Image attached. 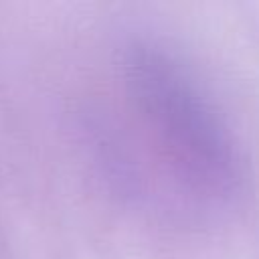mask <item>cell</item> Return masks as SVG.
<instances>
[{
    "instance_id": "1",
    "label": "cell",
    "mask_w": 259,
    "mask_h": 259,
    "mask_svg": "<svg viewBox=\"0 0 259 259\" xmlns=\"http://www.w3.org/2000/svg\"><path fill=\"white\" fill-rule=\"evenodd\" d=\"M127 79L148 119L190 172L217 188L237 182L239 160L231 132L210 97L178 59L142 42L130 51Z\"/></svg>"
}]
</instances>
